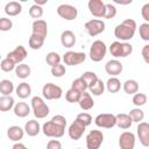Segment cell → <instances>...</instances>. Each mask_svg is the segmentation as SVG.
I'll return each mask as SVG.
<instances>
[{
  "label": "cell",
  "instance_id": "cell-34",
  "mask_svg": "<svg viewBox=\"0 0 149 149\" xmlns=\"http://www.w3.org/2000/svg\"><path fill=\"white\" fill-rule=\"evenodd\" d=\"M61 61H62V57L59 56V54H57L56 51H50L45 56V62L48 65H50L51 68L57 65V64H61Z\"/></svg>",
  "mask_w": 149,
  "mask_h": 149
},
{
  "label": "cell",
  "instance_id": "cell-10",
  "mask_svg": "<svg viewBox=\"0 0 149 149\" xmlns=\"http://www.w3.org/2000/svg\"><path fill=\"white\" fill-rule=\"evenodd\" d=\"M56 10H57V14H58L62 19H64V20H66V21L74 20V19L77 17V15H78V9H77L74 6L68 5V3H62V5H59Z\"/></svg>",
  "mask_w": 149,
  "mask_h": 149
},
{
  "label": "cell",
  "instance_id": "cell-31",
  "mask_svg": "<svg viewBox=\"0 0 149 149\" xmlns=\"http://www.w3.org/2000/svg\"><path fill=\"white\" fill-rule=\"evenodd\" d=\"M14 91V84L9 79L0 80V93L2 95H10Z\"/></svg>",
  "mask_w": 149,
  "mask_h": 149
},
{
  "label": "cell",
  "instance_id": "cell-39",
  "mask_svg": "<svg viewBox=\"0 0 149 149\" xmlns=\"http://www.w3.org/2000/svg\"><path fill=\"white\" fill-rule=\"evenodd\" d=\"M71 88L77 90V91H79L80 93H83V92H85V91L87 90V85H86V83L79 77V78H77V79H74V80L72 81Z\"/></svg>",
  "mask_w": 149,
  "mask_h": 149
},
{
  "label": "cell",
  "instance_id": "cell-28",
  "mask_svg": "<svg viewBox=\"0 0 149 149\" xmlns=\"http://www.w3.org/2000/svg\"><path fill=\"white\" fill-rule=\"evenodd\" d=\"M15 74L17 78H21V79H26L30 76V66L28 64H24V63H21V64H17L15 66Z\"/></svg>",
  "mask_w": 149,
  "mask_h": 149
},
{
  "label": "cell",
  "instance_id": "cell-29",
  "mask_svg": "<svg viewBox=\"0 0 149 149\" xmlns=\"http://www.w3.org/2000/svg\"><path fill=\"white\" fill-rule=\"evenodd\" d=\"M106 88L109 93H116L120 91L121 88V81L116 78V77H111L108 78V80L106 81Z\"/></svg>",
  "mask_w": 149,
  "mask_h": 149
},
{
  "label": "cell",
  "instance_id": "cell-50",
  "mask_svg": "<svg viewBox=\"0 0 149 149\" xmlns=\"http://www.w3.org/2000/svg\"><path fill=\"white\" fill-rule=\"evenodd\" d=\"M12 149H28L23 143H20V142H15L12 147Z\"/></svg>",
  "mask_w": 149,
  "mask_h": 149
},
{
  "label": "cell",
  "instance_id": "cell-9",
  "mask_svg": "<svg viewBox=\"0 0 149 149\" xmlns=\"http://www.w3.org/2000/svg\"><path fill=\"white\" fill-rule=\"evenodd\" d=\"M105 27H106V26H105V22H104L102 20L92 19V20H90V21H87V22L85 23L84 29H85V31H86L90 36L94 37V36L101 34V33L105 30Z\"/></svg>",
  "mask_w": 149,
  "mask_h": 149
},
{
  "label": "cell",
  "instance_id": "cell-20",
  "mask_svg": "<svg viewBox=\"0 0 149 149\" xmlns=\"http://www.w3.org/2000/svg\"><path fill=\"white\" fill-rule=\"evenodd\" d=\"M23 135H24V130L20 126H10L7 129V136L13 142H19L20 140H22Z\"/></svg>",
  "mask_w": 149,
  "mask_h": 149
},
{
  "label": "cell",
  "instance_id": "cell-19",
  "mask_svg": "<svg viewBox=\"0 0 149 149\" xmlns=\"http://www.w3.org/2000/svg\"><path fill=\"white\" fill-rule=\"evenodd\" d=\"M76 35L71 30H64L61 34V43L65 48H72L76 44Z\"/></svg>",
  "mask_w": 149,
  "mask_h": 149
},
{
  "label": "cell",
  "instance_id": "cell-47",
  "mask_svg": "<svg viewBox=\"0 0 149 149\" xmlns=\"http://www.w3.org/2000/svg\"><path fill=\"white\" fill-rule=\"evenodd\" d=\"M47 149H62V143L58 140H50L47 143Z\"/></svg>",
  "mask_w": 149,
  "mask_h": 149
},
{
  "label": "cell",
  "instance_id": "cell-21",
  "mask_svg": "<svg viewBox=\"0 0 149 149\" xmlns=\"http://www.w3.org/2000/svg\"><path fill=\"white\" fill-rule=\"evenodd\" d=\"M13 111H14V114L19 118H26L29 115L30 113V107L27 102L24 101H19L14 105L13 107Z\"/></svg>",
  "mask_w": 149,
  "mask_h": 149
},
{
  "label": "cell",
  "instance_id": "cell-14",
  "mask_svg": "<svg viewBox=\"0 0 149 149\" xmlns=\"http://www.w3.org/2000/svg\"><path fill=\"white\" fill-rule=\"evenodd\" d=\"M85 126L80 122V121H78L77 119L70 125V127H69V130H68V134H69V136H70V139L71 140H79L81 136H83V134H84V132H85Z\"/></svg>",
  "mask_w": 149,
  "mask_h": 149
},
{
  "label": "cell",
  "instance_id": "cell-4",
  "mask_svg": "<svg viewBox=\"0 0 149 149\" xmlns=\"http://www.w3.org/2000/svg\"><path fill=\"white\" fill-rule=\"evenodd\" d=\"M106 52H107V47H106V44H105L102 41L97 40V41H94V42L91 44L88 56H90V58H91L92 62H97V63H98V62H101V61L105 58Z\"/></svg>",
  "mask_w": 149,
  "mask_h": 149
},
{
  "label": "cell",
  "instance_id": "cell-16",
  "mask_svg": "<svg viewBox=\"0 0 149 149\" xmlns=\"http://www.w3.org/2000/svg\"><path fill=\"white\" fill-rule=\"evenodd\" d=\"M90 13L94 17H104L105 15V2L101 0H90L88 3Z\"/></svg>",
  "mask_w": 149,
  "mask_h": 149
},
{
  "label": "cell",
  "instance_id": "cell-15",
  "mask_svg": "<svg viewBox=\"0 0 149 149\" xmlns=\"http://www.w3.org/2000/svg\"><path fill=\"white\" fill-rule=\"evenodd\" d=\"M139 140L143 147H149V125L148 122H140L136 128Z\"/></svg>",
  "mask_w": 149,
  "mask_h": 149
},
{
  "label": "cell",
  "instance_id": "cell-45",
  "mask_svg": "<svg viewBox=\"0 0 149 149\" xmlns=\"http://www.w3.org/2000/svg\"><path fill=\"white\" fill-rule=\"evenodd\" d=\"M13 28V22L8 17H0V31H8Z\"/></svg>",
  "mask_w": 149,
  "mask_h": 149
},
{
  "label": "cell",
  "instance_id": "cell-51",
  "mask_svg": "<svg viewBox=\"0 0 149 149\" xmlns=\"http://www.w3.org/2000/svg\"><path fill=\"white\" fill-rule=\"evenodd\" d=\"M47 2H48V0H35V5H38L41 7H42V5H44Z\"/></svg>",
  "mask_w": 149,
  "mask_h": 149
},
{
  "label": "cell",
  "instance_id": "cell-35",
  "mask_svg": "<svg viewBox=\"0 0 149 149\" xmlns=\"http://www.w3.org/2000/svg\"><path fill=\"white\" fill-rule=\"evenodd\" d=\"M128 115H129L132 122H137V123H140V122H142L143 119H144V112H143L140 107L130 109V112H129Z\"/></svg>",
  "mask_w": 149,
  "mask_h": 149
},
{
  "label": "cell",
  "instance_id": "cell-54",
  "mask_svg": "<svg viewBox=\"0 0 149 149\" xmlns=\"http://www.w3.org/2000/svg\"><path fill=\"white\" fill-rule=\"evenodd\" d=\"M76 149H80V148H76Z\"/></svg>",
  "mask_w": 149,
  "mask_h": 149
},
{
  "label": "cell",
  "instance_id": "cell-33",
  "mask_svg": "<svg viewBox=\"0 0 149 149\" xmlns=\"http://www.w3.org/2000/svg\"><path fill=\"white\" fill-rule=\"evenodd\" d=\"M88 91H90V94L91 95L92 94L93 95H97V97L101 95L104 93V91H105V84H104V81L98 78V80L91 87H88Z\"/></svg>",
  "mask_w": 149,
  "mask_h": 149
},
{
  "label": "cell",
  "instance_id": "cell-13",
  "mask_svg": "<svg viewBox=\"0 0 149 149\" xmlns=\"http://www.w3.org/2000/svg\"><path fill=\"white\" fill-rule=\"evenodd\" d=\"M26 57H27V50H26V48H24L23 45H17L14 50L9 51V52L7 54V56H6V58H8L9 61H12L15 65L21 64L22 61H23Z\"/></svg>",
  "mask_w": 149,
  "mask_h": 149
},
{
  "label": "cell",
  "instance_id": "cell-11",
  "mask_svg": "<svg viewBox=\"0 0 149 149\" xmlns=\"http://www.w3.org/2000/svg\"><path fill=\"white\" fill-rule=\"evenodd\" d=\"M115 115L114 114H109V113H101L99 115L95 116L94 119V123L100 127V128H106V129H109V128H113L115 126Z\"/></svg>",
  "mask_w": 149,
  "mask_h": 149
},
{
  "label": "cell",
  "instance_id": "cell-5",
  "mask_svg": "<svg viewBox=\"0 0 149 149\" xmlns=\"http://www.w3.org/2000/svg\"><path fill=\"white\" fill-rule=\"evenodd\" d=\"M30 102H31V109H33V113H34L35 118L44 119L49 114V112H50L49 106L44 102V100L41 97H38V95L33 97Z\"/></svg>",
  "mask_w": 149,
  "mask_h": 149
},
{
  "label": "cell",
  "instance_id": "cell-7",
  "mask_svg": "<svg viewBox=\"0 0 149 149\" xmlns=\"http://www.w3.org/2000/svg\"><path fill=\"white\" fill-rule=\"evenodd\" d=\"M62 59L65 65L76 66V65H79L85 62L86 55H85V52H79V51H66L63 55Z\"/></svg>",
  "mask_w": 149,
  "mask_h": 149
},
{
  "label": "cell",
  "instance_id": "cell-24",
  "mask_svg": "<svg viewBox=\"0 0 149 149\" xmlns=\"http://www.w3.org/2000/svg\"><path fill=\"white\" fill-rule=\"evenodd\" d=\"M22 12V6L17 1H9L5 6V13L8 16H16Z\"/></svg>",
  "mask_w": 149,
  "mask_h": 149
},
{
  "label": "cell",
  "instance_id": "cell-48",
  "mask_svg": "<svg viewBox=\"0 0 149 149\" xmlns=\"http://www.w3.org/2000/svg\"><path fill=\"white\" fill-rule=\"evenodd\" d=\"M141 15H142L143 20L148 23V21H149V3H146V5L142 7V9H141Z\"/></svg>",
  "mask_w": 149,
  "mask_h": 149
},
{
  "label": "cell",
  "instance_id": "cell-1",
  "mask_svg": "<svg viewBox=\"0 0 149 149\" xmlns=\"http://www.w3.org/2000/svg\"><path fill=\"white\" fill-rule=\"evenodd\" d=\"M65 127H66L65 116H63L61 114H57V115L52 116L50 121H47L42 126V132L48 137L59 139V137H62L64 135Z\"/></svg>",
  "mask_w": 149,
  "mask_h": 149
},
{
  "label": "cell",
  "instance_id": "cell-49",
  "mask_svg": "<svg viewBox=\"0 0 149 149\" xmlns=\"http://www.w3.org/2000/svg\"><path fill=\"white\" fill-rule=\"evenodd\" d=\"M142 57L146 63H149V44L143 45L142 48Z\"/></svg>",
  "mask_w": 149,
  "mask_h": 149
},
{
  "label": "cell",
  "instance_id": "cell-37",
  "mask_svg": "<svg viewBox=\"0 0 149 149\" xmlns=\"http://www.w3.org/2000/svg\"><path fill=\"white\" fill-rule=\"evenodd\" d=\"M80 97H81V93L77 90H73V88L68 90L66 93H65V99L69 102H78Z\"/></svg>",
  "mask_w": 149,
  "mask_h": 149
},
{
  "label": "cell",
  "instance_id": "cell-26",
  "mask_svg": "<svg viewBox=\"0 0 149 149\" xmlns=\"http://www.w3.org/2000/svg\"><path fill=\"white\" fill-rule=\"evenodd\" d=\"M15 93H16V95H17L20 99H26V98H28V97L31 94V87H30V85H29L28 83L22 81V83H20V84L16 86Z\"/></svg>",
  "mask_w": 149,
  "mask_h": 149
},
{
  "label": "cell",
  "instance_id": "cell-30",
  "mask_svg": "<svg viewBox=\"0 0 149 149\" xmlns=\"http://www.w3.org/2000/svg\"><path fill=\"white\" fill-rule=\"evenodd\" d=\"M122 87L127 94H135L139 92V83L135 79H127Z\"/></svg>",
  "mask_w": 149,
  "mask_h": 149
},
{
  "label": "cell",
  "instance_id": "cell-3",
  "mask_svg": "<svg viewBox=\"0 0 149 149\" xmlns=\"http://www.w3.org/2000/svg\"><path fill=\"white\" fill-rule=\"evenodd\" d=\"M109 52L113 57H127L133 52V45L127 42H112L109 45Z\"/></svg>",
  "mask_w": 149,
  "mask_h": 149
},
{
  "label": "cell",
  "instance_id": "cell-32",
  "mask_svg": "<svg viewBox=\"0 0 149 149\" xmlns=\"http://www.w3.org/2000/svg\"><path fill=\"white\" fill-rule=\"evenodd\" d=\"M44 41H45V38H43V37H40V36H37V35L31 34V35H30V37H29L28 44H29L30 49H33V50H38V49H41V48L43 47Z\"/></svg>",
  "mask_w": 149,
  "mask_h": 149
},
{
  "label": "cell",
  "instance_id": "cell-22",
  "mask_svg": "<svg viewBox=\"0 0 149 149\" xmlns=\"http://www.w3.org/2000/svg\"><path fill=\"white\" fill-rule=\"evenodd\" d=\"M78 104H79V107L83 111H88V109H91L94 106V101L92 99V95L88 92H86V91L81 93V97H80Z\"/></svg>",
  "mask_w": 149,
  "mask_h": 149
},
{
  "label": "cell",
  "instance_id": "cell-42",
  "mask_svg": "<svg viewBox=\"0 0 149 149\" xmlns=\"http://www.w3.org/2000/svg\"><path fill=\"white\" fill-rule=\"evenodd\" d=\"M116 15V7L112 3H105V19H113Z\"/></svg>",
  "mask_w": 149,
  "mask_h": 149
},
{
  "label": "cell",
  "instance_id": "cell-25",
  "mask_svg": "<svg viewBox=\"0 0 149 149\" xmlns=\"http://www.w3.org/2000/svg\"><path fill=\"white\" fill-rule=\"evenodd\" d=\"M23 130L29 136H36L41 132V126H40L38 121H36V120H29V121L26 122Z\"/></svg>",
  "mask_w": 149,
  "mask_h": 149
},
{
  "label": "cell",
  "instance_id": "cell-36",
  "mask_svg": "<svg viewBox=\"0 0 149 149\" xmlns=\"http://www.w3.org/2000/svg\"><path fill=\"white\" fill-rule=\"evenodd\" d=\"M80 78L86 83L87 88L91 87V86L98 80V76H97V73H95V72H92V71H86V72H84V73L80 76Z\"/></svg>",
  "mask_w": 149,
  "mask_h": 149
},
{
  "label": "cell",
  "instance_id": "cell-2",
  "mask_svg": "<svg viewBox=\"0 0 149 149\" xmlns=\"http://www.w3.org/2000/svg\"><path fill=\"white\" fill-rule=\"evenodd\" d=\"M136 31V22L133 19H126L114 29V36L123 42L132 40Z\"/></svg>",
  "mask_w": 149,
  "mask_h": 149
},
{
  "label": "cell",
  "instance_id": "cell-6",
  "mask_svg": "<svg viewBox=\"0 0 149 149\" xmlns=\"http://www.w3.org/2000/svg\"><path fill=\"white\" fill-rule=\"evenodd\" d=\"M42 95L47 100L61 99L62 95H63V90L54 83H47L42 87Z\"/></svg>",
  "mask_w": 149,
  "mask_h": 149
},
{
  "label": "cell",
  "instance_id": "cell-27",
  "mask_svg": "<svg viewBox=\"0 0 149 149\" xmlns=\"http://www.w3.org/2000/svg\"><path fill=\"white\" fill-rule=\"evenodd\" d=\"M14 98L12 95L0 97V112H8L14 107Z\"/></svg>",
  "mask_w": 149,
  "mask_h": 149
},
{
  "label": "cell",
  "instance_id": "cell-46",
  "mask_svg": "<svg viewBox=\"0 0 149 149\" xmlns=\"http://www.w3.org/2000/svg\"><path fill=\"white\" fill-rule=\"evenodd\" d=\"M78 121H80L85 127H87V126H90L91 125V122H92V116L88 114V113H85V112H83V113H79L78 115H77V118H76Z\"/></svg>",
  "mask_w": 149,
  "mask_h": 149
},
{
  "label": "cell",
  "instance_id": "cell-52",
  "mask_svg": "<svg viewBox=\"0 0 149 149\" xmlns=\"http://www.w3.org/2000/svg\"><path fill=\"white\" fill-rule=\"evenodd\" d=\"M115 3H120V5H128V3H132V0H128V1H119V0H114Z\"/></svg>",
  "mask_w": 149,
  "mask_h": 149
},
{
  "label": "cell",
  "instance_id": "cell-38",
  "mask_svg": "<svg viewBox=\"0 0 149 149\" xmlns=\"http://www.w3.org/2000/svg\"><path fill=\"white\" fill-rule=\"evenodd\" d=\"M29 15H30L33 19L40 20V19L42 17V15H43V8H42L41 6L34 3V5L30 6V8H29Z\"/></svg>",
  "mask_w": 149,
  "mask_h": 149
},
{
  "label": "cell",
  "instance_id": "cell-44",
  "mask_svg": "<svg viewBox=\"0 0 149 149\" xmlns=\"http://www.w3.org/2000/svg\"><path fill=\"white\" fill-rule=\"evenodd\" d=\"M65 72H66L65 66L62 65V64H57V65H55V66L51 68V74H52L54 77H56V78L63 77V76L65 74Z\"/></svg>",
  "mask_w": 149,
  "mask_h": 149
},
{
  "label": "cell",
  "instance_id": "cell-8",
  "mask_svg": "<svg viewBox=\"0 0 149 149\" xmlns=\"http://www.w3.org/2000/svg\"><path fill=\"white\" fill-rule=\"evenodd\" d=\"M104 142V134L101 130L93 129L86 135V147L87 149H99Z\"/></svg>",
  "mask_w": 149,
  "mask_h": 149
},
{
  "label": "cell",
  "instance_id": "cell-40",
  "mask_svg": "<svg viewBox=\"0 0 149 149\" xmlns=\"http://www.w3.org/2000/svg\"><path fill=\"white\" fill-rule=\"evenodd\" d=\"M15 64L12 62V61H9L8 58H3V59H1V62H0V69L3 71V72H10V71H13L14 69H15Z\"/></svg>",
  "mask_w": 149,
  "mask_h": 149
},
{
  "label": "cell",
  "instance_id": "cell-17",
  "mask_svg": "<svg viewBox=\"0 0 149 149\" xmlns=\"http://www.w3.org/2000/svg\"><path fill=\"white\" fill-rule=\"evenodd\" d=\"M123 70V65L118 59H111L105 64V71L111 77H116Z\"/></svg>",
  "mask_w": 149,
  "mask_h": 149
},
{
  "label": "cell",
  "instance_id": "cell-18",
  "mask_svg": "<svg viewBox=\"0 0 149 149\" xmlns=\"http://www.w3.org/2000/svg\"><path fill=\"white\" fill-rule=\"evenodd\" d=\"M31 30L34 35H37L40 37H43L45 38L47 35H48V24L44 20H35L33 22V26H31Z\"/></svg>",
  "mask_w": 149,
  "mask_h": 149
},
{
  "label": "cell",
  "instance_id": "cell-23",
  "mask_svg": "<svg viewBox=\"0 0 149 149\" xmlns=\"http://www.w3.org/2000/svg\"><path fill=\"white\" fill-rule=\"evenodd\" d=\"M115 126H118L120 129H129L132 127V120L129 118L128 114H125V113H120V114H116L115 115Z\"/></svg>",
  "mask_w": 149,
  "mask_h": 149
},
{
  "label": "cell",
  "instance_id": "cell-43",
  "mask_svg": "<svg viewBox=\"0 0 149 149\" xmlns=\"http://www.w3.org/2000/svg\"><path fill=\"white\" fill-rule=\"evenodd\" d=\"M139 34H140V37L143 41H149V23L144 22V23L140 24Z\"/></svg>",
  "mask_w": 149,
  "mask_h": 149
},
{
  "label": "cell",
  "instance_id": "cell-12",
  "mask_svg": "<svg viewBox=\"0 0 149 149\" xmlns=\"http://www.w3.org/2000/svg\"><path fill=\"white\" fill-rule=\"evenodd\" d=\"M135 142H136V137H135L134 133L128 132V130L121 133V135L119 137L120 149H134Z\"/></svg>",
  "mask_w": 149,
  "mask_h": 149
},
{
  "label": "cell",
  "instance_id": "cell-41",
  "mask_svg": "<svg viewBox=\"0 0 149 149\" xmlns=\"http://www.w3.org/2000/svg\"><path fill=\"white\" fill-rule=\"evenodd\" d=\"M147 102V95L144 93H135L133 97V104L136 107H141L143 105H146Z\"/></svg>",
  "mask_w": 149,
  "mask_h": 149
},
{
  "label": "cell",
  "instance_id": "cell-53",
  "mask_svg": "<svg viewBox=\"0 0 149 149\" xmlns=\"http://www.w3.org/2000/svg\"><path fill=\"white\" fill-rule=\"evenodd\" d=\"M0 62H1V55H0Z\"/></svg>",
  "mask_w": 149,
  "mask_h": 149
}]
</instances>
